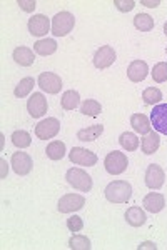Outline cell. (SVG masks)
<instances>
[{
    "label": "cell",
    "instance_id": "obj_1",
    "mask_svg": "<svg viewBox=\"0 0 167 250\" xmlns=\"http://www.w3.org/2000/svg\"><path fill=\"white\" fill-rule=\"evenodd\" d=\"M105 199L112 204H125L132 197V185L127 180H114L105 187Z\"/></svg>",
    "mask_w": 167,
    "mask_h": 250
},
{
    "label": "cell",
    "instance_id": "obj_2",
    "mask_svg": "<svg viewBox=\"0 0 167 250\" xmlns=\"http://www.w3.org/2000/svg\"><path fill=\"white\" fill-rule=\"evenodd\" d=\"M65 179L71 187L79 192H91L92 188V177L82 168H69L65 173Z\"/></svg>",
    "mask_w": 167,
    "mask_h": 250
},
{
    "label": "cell",
    "instance_id": "obj_3",
    "mask_svg": "<svg viewBox=\"0 0 167 250\" xmlns=\"http://www.w3.org/2000/svg\"><path fill=\"white\" fill-rule=\"evenodd\" d=\"M75 25V19L71 12H59L52 19V34L55 37H65L69 32H72Z\"/></svg>",
    "mask_w": 167,
    "mask_h": 250
},
{
    "label": "cell",
    "instance_id": "obj_4",
    "mask_svg": "<svg viewBox=\"0 0 167 250\" xmlns=\"http://www.w3.org/2000/svg\"><path fill=\"white\" fill-rule=\"evenodd\" d=\"M104 165H105V170L111 173V175H120V173L127 170V165H129L127 155L117 150L109 152L104 160Z\"/></svg>",
    "mask_w": 167,
    "mask_h": 250
},
{
    "label": "cell",
    "instance_id": "obj_5",
    "mask_svg": "<svg viewBox=\"0 0 167 250\" xmlns=\"http://www.w3.org/2000/svg\"><path fill=\"white\" fill-rule=\"evenodd\" d=\"M84 205H85V199L82 195H79V193H65L64 197H60L57 208H59L60 213H71L84 208Z\"/></svg>",
    "mask_w": 167,
    "mask_h": 250
},
{
    "label": "cell",
    "instance_id": "obj_6",
    "mask_svg": "<svg viewBox=\"0 0 167 250\" xmlns=\"http://www.w3.org/2000/svg\"><path fill=\"white\" fill-rule=\"evenodd\" d=\"M39 87L42 88L44 92H47V94H59L60 88H62V79L59 77L57 74L54 72H42V74L39 75Z\"/></svg>",
    "mask_w": 167,
    "mask_h": 250
},
{
    "label": "cell",
    "instance_id": "obj_7",
    "mask_svg": "<svg viewBox=\"0 0 167 250\" xmlns=\"http://www.w3.org/2000/svg\"><path fill=\"white\" fill-rule=\"evenodd\" d=\"M60 132V122L54 117L46 119L42 122H39L35 125V135L40 140H47V139H54V137Z\"/></svg>",
    "mask_w": 167,
    "mask_h": 250
},
{
    "label": "cell",
    "instance_id": "obj_8",
    "mask_svg": "<svg viewBox=\"0 0 167 250\" xmlns=\"http://www.w3.org/2000/svg\"><path fill=\"white\" fill-rule=\"evenodd\" d=\"M69 159H71L72 164L75 165H82V167H94L97 164V155L94 152L87 150V148L82 147H74L69 154Z\"/></svg>",
    "mask_w": 167,
    "mask_h": 250
},
{
    "label": "cell",
    "instance_id": "obj_9",
    "mask_svg": "<svg viewBox=\"0 0 167 250\" xmlns=\"http://www.w3.org/2000/svg\"><path fill=\"white\" fill-rule=\"evenodd\" d=\"M150 124H152L154 130L159 134L167 135V104H159L150 112Z\"/></svg>",
    "mask_w": 167,
    "mask_h": 250
},
{
    "label": "cell",
    "instance_id": "obj_10",
    "mask_svg": "<svg viewBox=\"0 0 167 250\" xmlns=\"http://www.w3.org/2000/svg\"><path fill=\"white\" fill-rule=\"evenodd\" d=\"M145 185H147L149 188H152V190H157V188H161L162 185H164V180H166V173L162 170L161 165H149L147 170H145Z\"/></svg>",
    "mask_w": 167,
    "mask_h": 250
},
{
    "label": "cell",
    "instance_id": "obj_11",
    "mask_svg": "<svg viewBox=\"0 0 167 250\" xmlns=\"http://www.w3.org/2000/svg\"><path fill=\"white\" fill-rule=\"evenodd\" d=\"M117 59V54L111 45H102L94 54V65L97 68H107L111 67Z\"/></svg>",
    "mask_w": 167,
    "mask_h": 250
},
{
    "label": "cell",
    "instance_id": "obj_12",
    "mask_svg": "<svg viewBox=\"0 0 167 250\" xmlns=\"http://www.w3.org/2000/svg\"><path fill=\"white\" fill-rule=\"evenodd\" d=\"M50 29H52L50 20L42 14L34 15V17L28 20V32L34 37H44V35H47L50 32Z\"/></svg>",
    "mask_w": 167,
    "mask_h": 250
},
{
    "label": "cell",
    "instance_id": "obj_13",
    "mask_svg": "<svg viewBox=\"0 0 167 250\" xmlns=\"http://www.w3.org/2000/svg\"><path fill=\"white\" fill-rule=\"evenodd\" d=\"M47 108H48L47 99L42 94H39V92H35V94L32 95L27 102V110H28V114L34 117V119H40V117L46 115Z\"/></svg>",
    "mask_w": 167,
    "mask_h": 250
},
{
    "label": "cell",
    "instance_id": "obj_14",
    "mask_svg": "<svg viewBox=\"0 0 167 250\" xmlns=\"http://www.w3.org/2000/svg\"><path fill=\"white\" fill-rule=\"evenodd\" d=\"M12 168H14V172L17 173V175H27V173H30L32 170V159L30 155L25 154V152H15L14 155H12Z\"/></svg>",
    "mask_w": 167,
    "mask_h": 250
},
{
    "label": "cell",
    "instance_id": "obj_15",
    "mask_svg": "<svg viewBox=\"0 0 167 250\" xmlns=\"http://www.w3.org/2000/svg\"><path fill=\"white\" fill-rule=\"evenodd\" d=\"M149 74V67L144 60H134L127 67V77L130 82H142Z\"/></svg>",
    "mask_w": 167,
    "mask_h": 250
},
{
    "label": "cell",
    "instance_id": "obj_16",
    "mask_svg": "<svg viewBox=\"0 0 167 250\" xmlns=\"http://www.w3.org/2000/svg\"><path fill=\"white\" fill-rule=\"evenodd\" d=\"M142 205H144L145 210H149L152 213H157V212H161L162 208L166 207V199H164V195H162V193L150 192V193H147V195L144 197Z\"/></svg>",
    "mask_w": 167,
    "mask_h": 250
},
{
    "label": "cell",
    "instance_id": "obj_17",
    "mask_svg": "<svg viewBox=\"0 0 167 250\" xmlns=\"http://www.w3.org/2000/svg\"><path fill=\"white\" fill-rule=\"evenodd\" d=\"M130 125L132 128L141 135H147L150 130H152V124H150V119L144 114H134L130 117Z\"/></svg>",
    "mask_w": 167,
    "mask_h": 250
},
{
    "label": "cell",
    "instance_id": "obj_18",
    "mask_svg": "<svg viewBox=\"0 0 167 250\" xmlns=\"http://www.w3.org/2000/svg\"><path fill=\"white\" fill-rule=\"evenodd\" d=\"M159 145H161V137H159L157 132L150 130L149 134L142 139L141 148H142V152H144L145 155H152L154 152H157Z\"/></svg>",
    "mask_w": 167,
    "mask_h": 250
},
{
    "label": "cell",
    "instance_id": "obj_19",
    "mask_svg": "<svg viewBox=\"0 0 167 250\" xmlns=\"http://www.w3.org/2000/svg\"><path fill=\"white\" fill-rule=\"evenodd\" d=\"M12 57H14V60L20 67H30L35 60L34 52H32L28 47H17L14 50V54H12Z\"/></svg>",
    "mask_w": 167,
    "mask_h": 250
},
{
    "label": "cell",
    "instance_id": "obj_20",
    "mask_svg": "<svg viewBox=\"0 0 167 250\" xmlns=\"http://www.w3.org/2000/svg\"><path fill=\"white\" fill-rule=\"evenodd\" d=\"M104 132V125L97 124V125H91L87 128H82V130L77 132V139L82 140V142H94L97 140Z\"/></svg>",
    "mask_w": 167,
    "mask_h": 250
},
{
    "label": "cell",
    "instance_id": "obj_21",
    "mask_svg": "<svg viewBox=\"0 0 167 250\" xmlns=\"http://www.w3.org/2000/svg\"><path fill=\"white\" fill-rule=\"evenodd\" d=\"M125 220H127L129 225H132V227H141V225L145 224V212L142 210L141 207H130L127 208V212H125Z\"/></svg>",
    "mask_w": 167,
    "mask_h": 250
},
{
    "label": "cell",
    "instance_id": "obj_22",
    "mask_svg": "<svg viewBox=\"0 0 167 250\" xmlns=\"http://www.w3.org/2000/svg\"><path fill=\"white\" fill-rule=\"evenodd\" d=\"M34 50L35 54L42 55V57H47V55H52L55 54L57 50V42L54 39H42V40H37L34 43Z\"/></svg>",
    "mask_w": 167,
    "mask_h": 250
},
{
    "label": "cell",
    "instance_id": "obj_23",
    "mask_svg": "<svg viewBox=\"0 0 167 250\" xmlns=\"http://www.w3.org/2000/svg\"><path fill=\"white\" fill-rule=\"evenodd\" d=\"M46 154L50 160H62L65 155V144L62 140H54L47 145Z\"/></svg>",
    "mask_w": 167,
    "mask_h": 250
},
{
    "label": "cell",
    "instance_id": "obj_24",
    "mask_svg": "<svg viewBox=\"0 0 167 250\" xmlns=\"http://www.w3.org/2000/svg\"><path fill=\"white\" fill-rule=\"evenodd\" d=\"M62 108L64 110H74L75 107H79L80 104V95L75 90H67L62 95Z\"/></svg>",
    "mask_w": 167,
    "mask_h": 250
},
{
    "label": "cell",
    "instance_id": "obj_25",
    "mask_svg": "<svg viewBox=\"0 0 167 250\" xmlns=\"http://www.w3.org/2000/svg\"><path fill=\"white\" fill-rule=\"evenodd\" d=\"M34 85H35V80L32 79V77L22 79V80L19 82V85L15 87L14 95L17 97V99H24V97H27L32 90H34Z\"/></svg>",
    "mask_w": 167,
    "mask_h": 250
},
{
    "label": "cell",
    "instance_id": "obj_26",
    "mask_svg": "<svg viewBox=\"0 0 167 250\" xmlns=\"http://www.w3.org/2000/svg\"><path fill=\"white\" fill-rule=\"evenodd\" d=\"M119 144H120V147L124 148V150L134 152V150H137V147H139V139L136 137V134L124 132V134L119 137Z\"/></svg>",
    "mask_w": 167,
    "mask_h": 250
},
{
    "label": "cell",
    "instance_id": "obj_27",
    "mask_svg": "<svg viewBox=\"0 0 167 250\" xmlns=\"http://www.w3.org/2000/svg\"><path fill=\"white\" fill-rule=\"evenodd\" d=\"M134 25L141 32H149L154 29V19L147 14H137L134 17Z\"/></svg>",
    "mask_w": 167,
    "mask_h": 250
},
{
    "label": "cell",
    "instance_id": "obj_28",
    "mask_svg": "<svg viewBox=\"0 0 167 250\" xmlns=\"http://www.w3.org/2000/svg\"><path fill=\"white\" fill-rule=\"evenodd\" d=\"M12 144L15 145L17 148H27L30 147L32 144V139H30V134L25 130H15L12 134Z\"/></svg>",
    "mask_w": 167,
    "mask_h": 250
},
{
    "label": "cell",
    "instance_id": "obj_29",
    "mask_svg": "<svg viewBox=\"0 0 167 250\" xmlns=\"http://www.w3.org/2000/svg\"><path fill=\"white\" fill-rule=\"evenodd\" d=\"M142 99H144V104H147V105H156L162 100V92L157 87H149L142 92Z\"/></svg>",
    "mask_w": 167,
    "mask_h": 250
},
{
    "label": "cell",
    "instance_id": "obj_30",
    "mask_svg": "<svg viewBox=\"0 0 167 250\" xmlns=\"http://www.w3.org/2000/svg\"><path fill=\"white\" fill-rule=\"evenodd\" d=\"M80 112L89 117H97L102 112V107H100V104L97 100H85V102H82V105H80Z\"/></svg>",
    "mask_w": 167,
    "mask_h": 250
},
{
    "label": "cell",
    "instance_id": "obj_31",
    "mask_svg": "<svg viewBox=\"0 0 167 250\" xmlns=\"http://www.w3.org/2000/svg\"><path fill=\"white\" fill-rule=\"evenodd\" d=\"M69 247L72 250H91V240L85 235H72L69 240Z\"/></svg>",
    "mask_w": 167,
    "mask_h": 250
},
{
    "label": "cell",
    "instance_id": "obj_32",
    "mask_svg": "<svg viewBox=\"0 0 167 250\" xmlns=\"http://www.w3.org/2000/svg\"><path fill=\"white\" fill-rule=\"evenodd\" d=\"M152 79H154V82H157V83L167 82V62H159L154 65Z\"/></svg>",
    "mask_w": 167,
    "mask_h": 250
},
{
    "label": "cell",
    "instance_id": "obj_33",
    "mask_svg": "<svg viewBox=\"0 0 167 250\" xmlns=\"http://www.w3.org/2000/svg\"><path fill=\"white\" fill-rule=\"evenodd\" d=\"M67 229L71 232H80L84 229V220L79 215H72L71 219H67Z\"/></svg>",
    "mask_w": 167,
    "mask_h": 250
},
{
    "label": "cell",
    "instance_id": "obj_34",
    "mask_svg": "<svg viewBox=\"0 0 167 250\" xmlns=\"http://www.w3.org/2000/svg\"><path fill=\"white\" fill-rule=\"evenodd\" d=\"M114 5L120 12H130L136 7V2L134 0H114Z\"/></svg>",
    "mask_w": 167,
    "mask_h": 250
},
{
    "label": "cell",
    "instance_id": "obj_35",
    "mask_svg": "<svg viewBox=\"0 0 167 250\" xmlns=\"http://www.w3.org/2000/svg\"><path fill=\"white\" fill-rule=\"evenodd\" d=\"M17 5L24 12H34L35 7H37V2H35V0H19Z\"/></svg>",
    "mask_w": 167,
    "mask_h": 250
},
{
    "label": "cell",
    "instance_id": "obj_36",
    "mask_svg": "<svg viewBox=\"0 0 167 250\" xmlns=\"http://www.w3.org/2000/svg\"><path fill=\"white\" fill-rule=\"evenodd\" d=\"M144 249H150V250H157V245L154 242H144V244L139 245V250H144Z\"/></svg>",
    "mask_w": 167,
    "mask_h": 250
},
{
    "label": "cell",
    "instance_id": "obj_37",
    "mask_svg": "<svg viewBox=\"0 0 167 250\" xmlns=\"http://www.w3.org/2000/svg\"><path fill=\"white\" fill-rule=\"evenodd\" d=\"M142 5H145V7H150V9H156V7L161 5V2L159 0H156V2H145V0H142Z\"/></svg>",
    "mask_w": 167,
    "mask_h": 250
},
{
    "label": "cell",
    "instance_id": "obj_38",
    "mask_svg": "<svg viewBox=\"0 0 167 250\" xmlns=\"http://www.w3.org/2000/svg\"><path fill=\"white\" fill-rule=\"evenodd\" d=\"M2 165H3V172H2V179L5 177V170H7V164H5V160H2Z\"/></svg>",
    "mask_w": 167,
    "mask_h": 250
},
{
    "label": "cell",
    "instance_id": "obj_39",
    "mask_svg": "<svg viewBox=\"0 0 167 250\" xmlns=\"http://www.w3.org/2000/svg\"><path fill=\"white\" fill-rule=\"evenodd\" d=\"M164 34H166V35H167V22H166V23H164Z\"/></svg>",
    "mask_w": 167,
    "mask_h": 250
}]
</instances>
